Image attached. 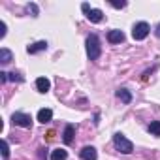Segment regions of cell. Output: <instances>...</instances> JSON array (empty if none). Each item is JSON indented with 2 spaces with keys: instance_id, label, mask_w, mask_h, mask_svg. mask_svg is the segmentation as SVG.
Masks as SVG:
<instances>
[{
  "instance_id": "cell-1",
  "label": "cell",
  "mask_w": 160,
  "mask_h": 160,
  "mask_svg": "<svg viewBox=\"0 0 160 160\" xmlns=\"http://www.w3.org/2000/svg\"><path fill=\"white\" fill-rule=\"evenodd\" d=\"M100 53H102L100 40H98L96 34H91V36L87 38V55H89L91 60H96V58L100 57Z\"/></svg>"
},
{
  "instance_id": "cell-2",
  "label": "cell",
  "mask_w": 160,
  "mask_h": 160,
  "mask_svg": "<svg viewBox=\"0 0 160 160\" xmlns=\"http://www.w3.org/2000/svg\"><path fill=\"white\" fill-rule=\"evenodd\" d=\"M113 143H115V147L121 151V152H124V154H130L132 151H134V145H132V141L130 139H126L121 132H117L115 136H113Z\"/></svg>"
},
{
  "instance_id": "cell-3",
  "label": "cell",
  "mask_w": 160,
  "mask_h": 160,
  "mask_svg": "<svg viewBox=\"0 0 160 160\" xmlns=\"http://www.w3.org/2000/svg\"><path fill=\"white\" fill-rule=\"evenodd\" d=\"M149 30H151V28H149V25H147L145 21L136 23V25H134V28H132V38H134V40H138V42H139V40H145V38H147V34H149Z\"/></svg>"
},
{
  "instance_id": "cell-4",
  "label": "cell",
  "mask_w": 160,
  "mask_h": 160,
  "mask_svg": "<svg viewBox=\"0 0 160 160\" xmlns=\"http://www.w3.org/2000/svg\"><path fill=\"white\" fill-rule=\"evenodd\" d=\"M12 122L17 124V126H23V128H30V126H32V119H30V115L21 113V111H17V113L12 115Z\"/></svg>"
},
{
  "instance_id": "cell-5",
  "label": "cell",
  "mask_w": 160,
  "mask_h": 160,
  "mask_svg": "<svg viewBox=\"0 0 160 160\" xmlns=\"http://www.w3.org/2000/svg\"><path fill=\"white\" fill-rule=\"evenodd\" d=\"M79 154H81V158H83V160H96V156H98V152H96V149H94L92 145L83 147Z\"/></svg>"
},
{
  "instance_id": "cell-6",
  "label": "cell",
  "mask_w": 160,
  "mask_h": 160,
  "mask_svg": "<svg viewBox=\"0 0 160 160\" xmlns=\"http://www.w3.org/2000/svg\"><path fill=\"white\" fill-rule=\"evenodd\" d=\"M108 40L111 43H121V42H124V32L122 30H109Z\"/></svg>"
},
{
  "instance_id": "cell-7",
  "label": "cell",
  "mask_w": 160,
  "mask_h": 160,
  "mask_svg": "<svg viewBox=\"0 0 160 160\" xmlns=\"http://www.w3.org/2000/svg\"><path fill=\"white\" fill-rule=\"evenodd\" d=\"M51 119H53V111H51V109L43 108V109H40V111H38V121H40L42 124H47Z\"/></svg>"
},
{
  "instance_id": "cell-8",
  "label": "cell",
  "mask_w": 160,
  "mask_h": 160,
  "mask_svg": "<svg viewBox=\"0 0 160 160\" xmlns=\"http://www.w3.org/2000/svg\"><path fill=\"white\" fill-rule=\"evenodd\" d=\"M45 49H47V42H36V43H32V45L27 47V51H28L30 55H36V53H40V51H45Z\"/></svg>"
},
{
  "instance_id": "cell-9",
  "label": "cell",
  "mask_w": 160,
  "mask_h": 160,
  "mask_svg": "<svg viewBox=\"0 0 160 160\" xmlns=\"http://www.w3.org/2000/svg\"><path fill=\"white\" fill-rule=\"evenodd\" d=\"M49 87H51V83H49L47 77H38V79H36V89H38L40 92H47Z\"/></svg>"
},
{
  "instance_id": "cell-10",
  "label": "cell",
  "mask_w": 160,
  "mask_h": 160,
  "mask_svg": "<svg viewBox=\"0 0 160 160\" xmlns=\"http://www.w3.org/2000/svg\"><path fill=\"white\" fill-rule=\"evenodd\" d=\"M87 19L91 21V23H100L102 19H104V13H102V10H91L89 13H87Z\"/></svg>"
},
{
  "instance_id": "cell-11",
  "label": "cell",
  "mask_w": 160,
  "mask_h": 160,
  "mask_svg": "<svg viewBox=\"0 0 160 160\" xmlns=\"http://www.w3.org/2000/svg\"><path fill=\"white\" fill-rule=\"evenodd\" d=\"M73 132H75V126H73V124H68V126L64 128V134H62L64 143H72V141H73Z\"/></svg>"
},
{
  "instance_id": "cell-12",
  "label": "cell",
  "mask_w": 160,
  "mask_h": 160,
  "mask_svg": "<svg viewBox=\"0 0 160 160\" xmlns=\"http://www.w3.org/2000/svg\"><path fill=\"white\" fill-rule=\"evenodd\" d=\"M117 98H119L121 102H124V104H130V102H132V94H130V91H126V89H119V91H117Z\"/></svg>"
},
{
  "instance_id": "cell-13",
  "label": "cell",
  "mask_w": 160,
  "mask_h": 160,
  "mask_svg": "<svg viewBox=\"0 0 160 160\" xmlns=\"http://www.w3.org/2000/svg\"><path fill=\"white\" fill-rule=\"evenodd\" d=\"M0 62H2V64L12 62V51H10V49H6V47L0 49Z\"/></svg>"
},
{
  "instance_id": "cell-14",
  "label": "cell",
  "mask_w": 160,
  "mask_h": 160,
  "mask_svg": "<svg viewBox=\"0 0 160 160\" xmlns=\"http://www.w3.org/2000/svg\"><path fill=\"white\" fill-rule=\"evenodd\" d=\"M68 158V152L64 149H55L51 152V160H66Z\"/></svg>"
},
{
  "instance_id": "cell-15",
  "label": "cell",
  "mask_w": 160,
  "mask_h": 160,
  "mask_svg": "<svg viewBox=\"0 0 160 160\" xmlns=\"http://www.w3.org/2000/svg\"><path fill=\"white\" fill-rule=\"evenodd\" d=\"M149 132L154 134V136H160V121H152L149 124Z\"/></svg>"
},
{
  "instance_id": "cell-16",
  "label": "cell",
  "mask_w": 160,
  "mask_h": 160,
  "mask_svg": "<svg viewBox=\"0 0 160 160\" xmlns=\"http://www.w3.org/2000/svg\"><path fill=\"white\" fill-rule=\"evenodd\" d=\"M2 156H4V158H8V156H10V145H8V141H6V139H2Z\"/></svg>"
},
{
  "instance_id": "cell-17",
  "label": "cell",
  "mask_w": 160,
  "mask_h": 160,
  "mask_svg": "<svg viewBox=\"0 0 160 160\" xmlns=\"http://www.w3.org/2000/svg\"><path fill=\"white\" fill-rule=\"evenodd\" d=\"M8 79H10V81H23V77H21L19 73H15V72L8 73Z\"/></svg>"
},
{
  "instance_id": "cell-18",
  "label": "cell",
  "mask_w": 160,
  "mask_h": 160,
  "mask_svg": "<svg viewBox=\"0 0 160 160\" xmlns=\"http://www.w3.org/2000/svg\"><path fill=\"white\" fill-rule=\"evenodd\" d=\"M27 12L36 17V15H38V6H36V4H28V6H27Z\"/></svg>"
},
{
  "instance_id": "cell-19",
  "label": "cell",
  "mask_w": 160,
  "mask_h": 160,
  "mask_svg": "<svg viewBox=\"0 0 160 160\" xmlns=\"http://www.w3.org/2000/svg\"><path fill=\"white\" fill-rule=\"evenodd\" d=\"M111 6H113V8H124L126 2H124V0H121V2H117V0H111Z\"/></svg>"
},
{
  "instance_id": "cell-20",
  "label": "cell",
  "mask_w": 160,
  "mask_h": 160,
  "mask_svg": "<svg viewBox=\"0 0 160 160\" xmlns=\"http://www.w3.org/2000/svg\"><path fill=\"white\" fill-rule=\"evenodd\" d=\"M6 36V23L2 21V23H0V38H4Z\"/></svg>"
},
{
  "instance_id": "cell-21",
  "label": "cell",
  "mask_w": 160,
  "mask_h": 160,
  "mask_svg": "<svg viewBox=\"0 0 160 160\" xmlns=\"http://www.w3.org/2000/svg\"><path fill=\"white\" fill-rule=\"evenodd\" d=\"M8 81V73L6 72H0V83H6Z\"/></svg>"
},
{
  "instance_id": "cell-22",
  "label": "cell",
  "mask_w": 160,
  "mask_h": 160,
  "mask_svg": "<svg viewBox=\"0 0 160 160\" xmlns=\"http://www.w3.org/2000/svg\"><path fill=\"white\" fill-rule=\"evenodd\" d=\"M154 34H156V36H158V38H160V25H158V27H156V30H154Z\"/></svg>"
}]
</instances>
